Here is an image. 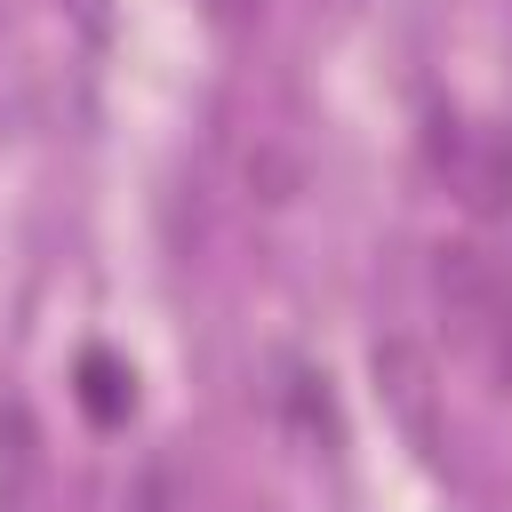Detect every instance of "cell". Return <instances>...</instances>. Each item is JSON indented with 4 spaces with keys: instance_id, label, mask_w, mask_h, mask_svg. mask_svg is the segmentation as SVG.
Segmentation results:
<instances>
[{
    "instance_id": "obj_3",
    "label": "cell",
    "mask_w": 512,
    "mask_h": 512,
    "mask_svg": "<svg viewBox=\"0 0 512 512\" xmlns=\"http://www.w3.org/2000/svg\"><path fill=\"white\" fill-rule=\"evenodd\" d=\"M32 464H40V448H32V416H24L16 400H8V408H0V496H8V504L24 496Z\"/></svg>"
},
{
    "instance_id": "obj_2",
    "label": "cell",
    "mask_w": 512,
    "mask_h": 512,
    "mask_svg": "<svg viewBox=\"0 0 512 512\" xmlns=\"http://www.w3.org/2000/svg\"><path fill=\"white\" fill-rule=\"evenodd\" d=\"M80 408L96 416V424H120L128 408H136V376L96 344V352H80Z\"/></svg>"
},
{
    "instance_id": "obj_1",
    "label": "cell",
    "mask_w": 512,
    "mask_h": 512,
    "mask_svg": "<svg viewBox=\"0 0 512 512\" xmlns=\"http://www.w3.org/2000/svg\"><path fill=\"white\" fill-rule=\"evenodd\" d=\"M376 384H384V408L400 416V432L416 440V456L440 464L448 432H440V400H432V360H424L408 336H384V344H376Z\"/></svg>"
}]
</instances>
